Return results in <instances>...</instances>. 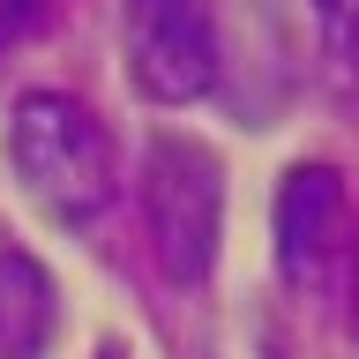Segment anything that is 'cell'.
Wrapping results in <instances>:
<instances>
[{
  "instance_id": "cell-1",
  "label": "cell",
  "mask_w": 359,
  "mask_h": 359,
  "mask_svg": "<svg viewBox=\"0 0 359 359\" xmlns=\"http://www.w3.org/2000/svg\"><path fill=\"white\" fill-rule=\"evenodd\" d=\"M8 165H15L22 195L60 224L105 217L120 195V157H112L105 120L67 97V90H30L8 112Z\"/></svg>"
},
{
  "instance_id": "cell-2",
  "label": "cell",
  "mask_w": 359,
  "mask_h": 359,
  "mask_svg": "<svg viewBox=\"0 0 359 359\" xmlns=\"http://www.w3.org/2000/svg\"><path fill=\"white\" fill-rule=\"evenodd\" d=\"M142 224L165 285L195 292L217 269V232H224V172L195 135H157L142 150Z\"/></svg>"
},
{
  "instance_id": "cell-3",
  "label": "cell",
  "mask_w": 359,
  "mask_h": 359,
  "mask_svg": "<svg viewBox=\"0 0 359 359\" xmlns=\"http://www.w3.org/2000/svg\"><path fill=\"white\" fill-rule=\"evenodd\" d=\"M120 45L150 105H195L217 90V8L210 0H120Z\"/></svg>"
},
{
  "instance_id": "cell-4",
  "label": "cell",
  "mask_w": 359,
  "mask_h": 359,
  "mask_svg": "<svg viewBox=\"0 0 359 359\" xmlns=\"http://www.w3.org/2000/svg\"><path fill=\"white\" fill-rule=\"evenodd\" d=\"M344 232V172L337 165H292L277 187V269L285 285H314Z\"/></svg>"
},
{
  "instance_id": "cell-5",
  "label": "cell",
  "mask_w": 359,
  "mask_h": 359,
  "mask_svg": "<svg viewBox=\"0 0 359 359\" xmlns=\"http://www.w3.org/2000/svg\"><path fill=\"white\" fill-rule=\"evenodd\" d=\"M60 337V292L30 247L0 240V359H45Z\"/></svg>"
},
{
  "instance_id": "cell-6",
  "label": "cell",
  "mask_w": 359,
  "mask_h": 359,
  "mask_svg": "<svg viewBox=\"0 0 359 359\" xmlns=\"http://www.w3.org/2000/svg\"><path fill=\"white\" fill-rule=\"evenodd\" d=\"M314 15H322V38H330V53L359 75V0H314Z\"/></svg>"
},
{
  "instance_id": "cell-7",
  "label": "cell",
  "mask_w": 359,
  "mask_h": 359,
  "mask_svg": "<svg viewBox=\"0 0 359 359\" xmlns=\"http://www.w3.org/2000/svg\"><path fill=\"white\" fill-rule=\"evenodd\" d=\"M38 22H45V0H0V53H8V45H22Z\"/></svg>"
},
{
  "instance_id": "cell-8",
  "label": "cell",
  "mask_w": 359,
  "mask_h": 359,
  "mask_svg": "<svg viewBox=\"0 0 359 359\" xmlns=\"http://www.w3.org/2000/svg\"><path fill=\"white\" fill-rule=\"evenodd\" d=\"M352 337H359V240H352Z\"/></svg>"
},
{
  "instance_id": "cell-9",
  "label": "cell",
  "mask_w": 359,
  "mask_h": 359,
  "mask_svg": "<svg viewBox=\"0 0 359 359\" xmlns=\"http://www.w3.org/2000/svg\"><path fill=\"white\" fill-rule=\"evenodd\" d=\"M97 359H120V352H112V344H105V352H97Z\"/></svg>"
}]
</instances>
